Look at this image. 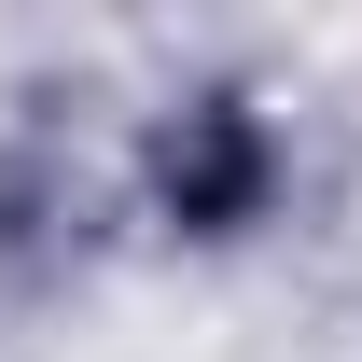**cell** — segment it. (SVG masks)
I'll return each mask as SVG.
<instances>
[{"instance_id":"1","label":"cell","mask_w":362,"mask_h":362,"mask_svg":"<svg viewBox=\"0 0 362 362\" xmlns=\"http://www.w3.org/2000/svg\"><path fill=\"white\" fill-rule=\"evenodd\" d=\"M265 195V139H251V112H195V126L168 139V209L181 223H237Z\"/></svg>"}]
</instances>
